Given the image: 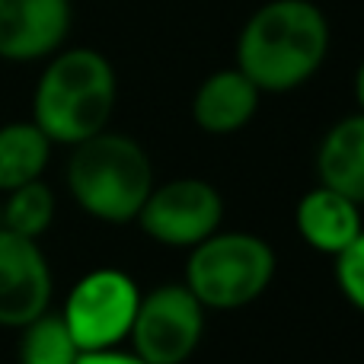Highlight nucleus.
<instances>
[{
  "label": "nucleus",
  "instance_id": "9b49d317",
  "mask_svg": "<svg viewBox=\"0 0 364 364\" xmlns=\"http://www.w3.org/2000/svg\"><path fill=\"white\" fill-rule=\"evenodd\" d=\"M294 224L310 250L326 252L333 259L346 246H352V240L364 230L361 205H355L352 198H346V195L333 192L326 186L314 188V192H307L297 201Z\"/></svg>",
  "mask_w": 364,
  "mask_h": 364
},
{
  "label": "nucleus",
  "instance_id": "1a4fd4ad",
  "mask_svg": "<svg viewBox=\"0 0 364 364\" xmlns=\"http://www.w3.org/2000/svg\"><path fill=\"white\" fill-rule=\"evenodd\" d=\"M70 32V0H0V58L38 61L61 51Z\"/></svg>",
  "mask_w": 364,
  "mask_h": 364
},
{
  "label": "nucleus",
  "instance_id": "dca6fc26",
  "mask_svg": "<svg viewBox=\"0 0 364 364\" xmlns=\"http://www.w3.org/2000/svg\"><path fill=\"white\" fill-rule=\"evenodd\" d=\"M336 282L342 294L358 310H364V230L352 240V246H346L336 256Z\"/></svg>",
  "mask_w": 364,
  "mask_h": 364
},
{
  "label": "nucleus",
  "instance_id": "4468645a",
  "mask_svg": "<svg viewBox=\"0 0 364 364\" xmlns=\"http://www.w3.org/2000/svg\"><path fill=\"white\" fill-rule=\"evenodd\" d=\"M0 201V227L16 237L38 240L55 220V192L42 179L26 182V186L4 192Z\"/></svg>",
  "mask_w": 364,
  "mask_h": 364
},
{
  "label": "nucleus",
  "instance_id": "0eeeda50",
  "mask_svg": "<svg viewBox=\"0 0 364 364\" xmlns=\"http://www.w3.org/2000/svg\"><path fill=\"white\" fill-rule=\"evenodd\" d=\"M134 220L154 243L173 246V250H192L201 240L220 230L224 198L205 179H170L151 188Z\"/></svg>",
  "mask_w": 364,
  "mask_h": 364
},
{
  "label": "nucleus",
  "instance_id": "a211bd4d",
  "mask_svg": "<svg viewBox=\"0 0 364 364\" xmlns=\"http://www.w3.org/2000/svg\"><path fill=\"white\" fill-rule=\"evenodd\" d=\"M355 100H358V112H364V61L358 64V74H355Z\"/></svg>",
  "mask_w": 364,
  "mask_h": 364
},
{
  "label": "nucleus",
  "instance_id": "f8f14e48",
  "mask_svg": "<svg viewBox=\"0 0 364 364\" xmlns=\"http://www.w3.org/2000/svg\"><path fill=\"white\" fill-rule=\"evenodd\" d=\"M320 186L364 205V112L336 122L316 151Z\"/></svg>",
  "mask_w": 364,
  "mask_h": 364
},
{
  "label": "nucleus",
  "instance_id": "39448f33",
  "mask_svg": "<svg viewBox=\"0 0 364 364\" xmlns=\"http://www.w3.org/2000/svg\"><path fill=\"white\" fill-rule=\"evenodd\" d=\"M141 291L122 269H93L70 288L61 320L80 352L119 348L132 336Z\"/></svg>",
  "mask_w": 364,
  "mask_h": 364
},
{
  "label": "nucleus",
  "instance_id": "6e6552de",
  "mask_svg": "<svg viewBox=\"0 0 364 364\" xmlns=\"http://www.w3.org/2000/svg\"><path fill=\"white\" fill-rule=\"evenodd\" d=\"M51 269L38 240L0 227V326L23 329L51 304Z\"/></svg>",
  "mask_w": 364,
  "mask_h": 364
},
{
  "label": "nucleus",
  "instance_id": "f03ea898",
  "mask_svg": "<svg viewBox=\"0 0 364 364\" xmlns=\"http://www.w3.org/2000/svg\"><path fill=\"white\" fill-rule=\"evenodd\" d=\"M115 70L96 48L55 51L32 96V122L51 144H80L106 132L115 112Z\"/></svg>",
  "mask_w": 364,
  "mask_h": 364
},
{
  "label": "nucleus",
  "instance_id": "423d86ee",
  "mask_svg": "<svg viewBox=\"0 0 364 364\" xmlns=\"http://www.w3.org/2000/svg\"><path fill=\"white\" fill-rule=\"evenodd\" d=\"M205 336V307L186 284L147 291L132 323V352L147 364H182Z\"/></svg>",
  "mask_w": 364,
  "mask_h": 364
},
{
  "label": "nucleus",
  "instance_id": "f257e3e1",
  "mask_svg": "<svg viewBox=\"0 0 364 364\" xmlns=\"http://www.w3.org/2000/svg\"><path fill=\"white\" fill-rule=\"evenodd\" d=\"M329 51L326 13L314 0H269L237 38V68L262 93H288L320 70Z\"/></svg>",
  "mask_w": 364,
  "mask_h": 364
},
{
  "label": "nucleus",
  "instance_id": "7ed1b4c3",
  "mask_svg": "<svg viewBox=\"0 0 364 364\" xmlns=\"http://www.w3.org/2000/svg\"><path fill=\"white\" fill-rule=\"evenodd\" d=\"M70 198L90 218L106 224H128L154 188V166L147 151L128 134L100 132L70 147L68 160Z\"/></svg>",
  "mask_w": 364,
  "mask_h": 364
},
{
  "label": "nucleus",
  "instance_id": "ddd939ff",
  "mask_svg": "<svg viewBox=\"0 0 364 364\" xmlns=\"http://www.w3.org/2000/svg\"><path fill=\"white\" fill-rule=\"evenodd\" d=\"M51 160V141L36 122L0 125V192L42 179Z\"/></svg>",
  "mask_w": 364,
  "mask_h": 364
},
{
  "label": "nucleus",
  "instance_id": "2eb2a0df",
  "mask_svg": "<svg viewBox=\"0 0 364 364\" xmlns=\"http://www.w3.org/2000/svg\"><path fill=\"white\" fill-rule=\"evenodd\" d=\"M74 336L68 333L61 314L36 316L32 323L23 326V339H19V364H77L80 358Z\"/></svg>",
  "mask_w": 364,
  "mask_h": 364
},
{
  "label": "nucleus",
  "instance_id": "9d476101",
  "mask_svg": "<svg viewBox=\"0 0 364 364\" xmlns=\"http://www.w3.org/2000/svg\"><path fill=\"white\" fill-rule=\"evenodd\" d=\"M262 90L240 68L214 70L201 80L192 100V119L208 134H233L252 122Z\"/></svg>",
  "mask_w": 364,
  "mask_h": 364
},
{
  "label": "nucleus",
  "instance_id": "20e7f679",
  "mask_svg": "<svg viewBox=\"0 0 364 364\" xmlns=\"http://www.w3.org/2000/svg\"><path fill=\"white\" fill-rule=\"evenodd\" d=\"M275 278V250L256 233H211L188 250L186 288L205 310H237L259 301Z\"/></svg>",
  "mask_w": 364,
  "mask_h": 364
},
{
  "label": "nucleus",
  "instance_id": "f3484780",
  "mask_svg": "<svg viewBox=\"0 0 364 364\" xmlns=\"http://www.w3.org/2000/svg\"><path fill=\"white\" fill-rule=\"evenodd\" d=\"M77 364H147L134 352H122V348H106V352H83Z\"/></svg>",
  "mask_w": 364,
  "mask_h": 364
}]
</instances>
